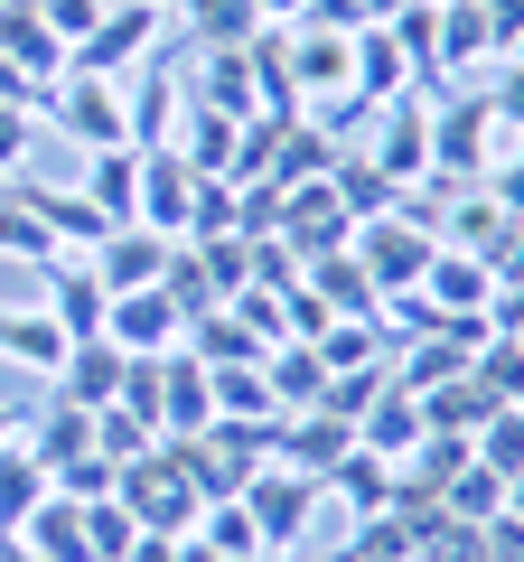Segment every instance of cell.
I'll use <instances>...</instances> for the list:
<instances>
[{
	"instance_id": "25",
	"label": "cell",
	"mask_w": 524,
	"mask_h": 562,
	"mask_svg": "<svg viewBox=\"0 0 524 562\" xmlns=\"http://www.w3.org/2000/svg\"><path fill=\"white\" fill-rule=\"evenodd\" d=\"M394 479H403L394 460H375V450H346V460L319 479V497H346V516H394Z\"/></svg>"
},
{
	"instance_id": "31",
	"label": "cell",
	"mask_w": 524,
	"mask_h": 562,
	"mask_svg": "<svg viewBox=\"0 0 524 562\" xmlns=\"http://www.w3.org/2000/svg\"><path fill=\"white\" fill-rule=\"evenodd\" d=\"M187 357L197 366H262V338L235 310H197V319H187Z\"/></svg>"
},
{
	"instance_id": "37",
	"label": "cell",
	"mask_w": 524,
	"mask_h": 562,
	"mask_svg": "<svg viewBox=\"0 0 524 562\" xmlns=\"http://www.w3.org/2000/svg\"><path fill=\"white\" fill-rule=\"evenodd\" d=\"M197 543H206L216 562H262V535H253V516H243V497H216V506H206V516H197Z\"/></svg>"
},
{
	"instance_id": "43",
	"label": "cell",
	"mask_w": 524,
	"mask_h": 562,
	"mask_svg": "<svg viewBox=\"0 0 524 562\" xmlns=\"http://www.w3.org/2000/svg\"><path fill=\"white\" fill-rule=\"evenodd\" d=\"M468 375H478L497 403H524V338H487L478 357H468Z\"/></svg>"
},
{
	"instance_id": "52",
	"label": "cell",
	"mask_w": 524,
	"mask_h": 562,
	"mask_svg": "<svg viewBox=\"0 0 524 562\" xmlns=\"http://www.w3.org/2000/svg\"><path fill=\"white\" fill-rule=\"evenodd\" d=\"M0 103H29V113H38V103H47V85L29 76V66H10V57H0Z\"/></svg>"
},
{
	"instance_id": "20",
	"label": "cell",
	"mask_w": 524,
	"mask_h": 562,
	"mask_svg": "<svg viewBox=\"0 0 524 562\" xmlns=\"http://www.w3.org/2000/svg\"><path fill=\"white\" fill-rule=\"evenodd\" d=\"M122 366H132V357H122L113 338H76V347H66V366H57V394L84 403V413H103V403L122 394Z\"/></svg>"
},
{
	"instance_id": "54",
	"label": "cell",
	"mask_w": 524,
	"mask_h": 562,
	"mask_svg": "<svg viewBox=\"0 0 524 562\" xmlns=\"http://www.w3.org/2000/svg\"><path fill=\"white\" fill-rule=\"evenodd\" d=\"M309 10H319V0H253V20H262V29H300Z\"/></svg>"
},
{
	"instance_id": "39",
	"label": "cell",
	"mask_w": 524,
	"mask_h": 562,
	"mask_svg": "<svg viewBox=\"0 0 524 562\" xmlns=\"http://www.w3.org/2000/svg\"><path fill=\"white\" fill-rule=\"evenodd\" d=\"M468 450H478V469H497V479H515L524 469V403H497V413L468 431Z\"/></svg>"
},
{
	"instance_id": "8",
	"label": "cell",
	"mask_w": 524,
	"mask_h": 562,
	"mask_svg": "<svg viewBox=\"0 0 524 562\" xmlns=\"http://www.w3.org/2000/svg\"><path fill=\"white\" fill-rule=\"evenodd\" d=\"M103 338H113L122 357H169V347H187V310L169 301L160 281H150V291H113V310H103Z\"/></svg>"
},
{
	"instance_id": "16",
	"label": "cell",
	"mask_w": 524,
	"mask_h": 562,
	"mask_svg": "<svg viewBox=\"0 0 524 562\" xmlns=\"http://www.w3.org/2000/svg\"><path fill=\"white\" fill-rule=\"evenodd\" d=\"M206 422H216V384H206V366L187 357V347H169L160 357V441L206 431Z\"/></svg>"
},
{
	"instance_id": "10",
	"label": "cell",
	"mask_w": 524,
	"mask_h": 562,
	"mask_svg": "<svg viewBox=\"0 0 524 562\" xmlns=\"http://www.w3.org/2000/svg\"><path fill=\"white\" fill-rule=\"evenodd\" d=\"M179 76H187V103H206V113H225V122L262 113V85H253V57H243V47H197Z\"/></svg>"
},
{
	"instance_id": "53",
	"label": "cell",
	"mask_w": 524,
	"mask_h": 562,
	"mask_svg": "<svg viewBox=\"0 0 524 562\" xmlns=\"http://www.w3.org/2000/svg\"><path fill=\"white\" fill-rule=\"evenodd\" d=\"M487 562H524V525L515 516H487Z\"/></svg>"
},
{
	"instance_id": "60",
	"label": "cell",
	"mask_w": 524,
	"mask_h": 562,
	"mask_svg": "<svg viewBox=\"0 0 524 562\" xmlns=\"http://www.w3.org/2000/svg\"><path fill=\"white\" fill-rule=\"evenodd\" d=\"M431 10H449V0H431Z\"/></svg>"
},
{
	"instance_id": "26",
	"label": "cell",
	"mask_w": 524,
	"mask_h": 562,
	"mask_svg": "<svg viewBox=\"0 0 524 562\" xmlns=\"http://www.w3.org/2000/svg\"><path fill=\"white\" fill-rule=\"evenodd\" d=\"M300 281L319 291L328 310H338V319H384V291L365 281V262H356V254H319V262H300Z\"/></svg>"
},
{
	"instance_id": "18",
	"label": "cell",
	"mask_w": 524,
	"mask_h": 562,
	"mask_svg": "<svg viewBox=\"0 0 524 562\" xmlns=\"http://www.w3.org/2000/svg\"><path fill=\"white\" fill-rule=\"evenodd\" d=\"M262 384H272V413H319L328 403V357L282 338V347H262Z\"/></svg>"
},
{
	"instance_id": "46",
	"label": "cell",
	"mask_w": 524,
	"mask_h": 562,
	"mask_svg": "<svg viewBox=\"0 0 524 562\" xmlns=\"http://www.w3.org/2000/svg\"><path fill=\"white\" fill-rule=\"evenodd\" d=\"M478 94L497 103V122H505V140H524V57H497V76H487Z\"/></svg>"
},
{
	"instance_id": "45",
	"label": "cell",
	"mask_w": 524,
	"mask_h": 562,
	"mask_svg": "<svg viewBox=\"0 0 524 562\" xmlns=\"http://www.w3.org/2000/svg\"><path fill=\"white\" fill-rule=\"evenodd\" d=\"M328 328H338V310H328L319 291H309V281H291V291H282V338H300V347H319Z\"/></svg>"
},
{
	"instance_id": "17",
	"label": "cell",
	"mask_w": 524,
	"mask_h": 562,
	"mask_svg": "<svg viewBox=\"0 0 524 562\" xmlns=\"http://www.w3.org/2000/svg\"><path fill=\"white\" fill-rule=\"evenodd\" d=\"M356 450H375V460H394V469H403L412 450H422V394L384 384V394L356 413Z\"/></svg>"
},
{
	"instance_id": "56",
	"label": "cell",
	"mask_w": 524,
	"mask_h": 562,
	"mask_svg": "<svg viewBox=\"0 0 524 562\" xmlns=\"http://www.w3.org/2000/svg\"><path fill=\"white\" fill-rule=\"evenodd\" d=\"M505 516L524 525V469H515V479H505Z\"/></svg>"
},
{
	"instance_id": "55",
	"label": "cell",
	"mask_w": 524,
	"mask_h": 562,
	"mask_svg": "<svg viewBox=\"0 0 524 562\" xmlns=\"http://www.w3.org/2000/svg\"><path fill=\"white\" fill-rule=\"evenodd\" d=\"M487 272H497V281H524V225L497 244V254H487Z\"/></svg>"
},
{
	"instance_id": "47",
	"label": "cell",
	"mask_w": 524,
	"mask_h": 562,
	"mask_svg": "<svg viewBox=\"0 0 524 562\" xmlns=\"http://www.w3.org/2000/svg\"><path fill=\"white\" fill-rule=\"evenodd\" d=\"M243 254H253V291H291L300 281V254L282 235H243Z\"/></svg>"
},
{
	"instance_id": "5",
	"label": "cell",
	"mask_w": 524,
	"mask_h": 562,
	"mask_svg": "<svg viewBox=\"0 0 524 562\" xmlns=\"http://www.w3.org/2000/svg\"><path fill=\"white\" fill-rule=\"evenodd\" d=\"M291 94H300V113L356 94V29H338V20H300L291 29Z\"/></svg>"
},
{
	"instance_id": "9",
	"label": "cell",
	"mask_w": 524,
	"mask_h": 562,
	"mask_svg": "<svg viewBox=\"0 0 524 562\" xmlns=\"http://www.w3.org/2000/svg\"><path fill=\"white\" fill-rule=\"evenodd\" d=\"M122 94H132V150H169V140H179V122H187V76H179L169 57H141Z\"/></svg>"
},
{
	"instance_id": "4",
	"label": "cell",
	"mask_w": 524,
	"mask_h": 562,
	"mask_svg": "<svg viewBox=\"0 0 524 562\" xmlns=\"http://www.w3.org/2000/svg\"><path fill=\"white\" fill-rule=\"evenodd\" d=\"M160 20L169 10H150V0H113V10L66 47V66H76V76H132L141 57H160Z\"/></svg>"
},
{
	"instance_id": "29",
	"label": "cell",
	"mask_w": 524,
	"mask_h": 562,
	"mask_svg": "<svg viewBox=\"0 0 524 562\" xmlns=\"http://www.w3.org/2000/svg\"><path fill=\"white\" fill-rule=\"evenodd\" d=\"M235 140H243V122H225V113H206V103H187V122H179V140H169V150H179L197 179H225V169H235Z\"/></svg>"
},
{
	"instance_id": "13",
	"label": "cell",
	"mask_w": 524,
	"mask_h": 562,
	"mask_svg": "<svg viewBox=\"0 0 524 562\" xmlns=\"http://www.w3.org/2000/svg\"><path fill=\"white\" fill-rule=\"evenodd\" d=\"M346 450H356V431H346L338 413H282V422H272V460L300 469V479H328Z\"/></svg>"
},
{
	"instance_id": "27",
	"label": "cell",
	"mask_w": 524,
	"mask_h": 562,
	"mask_svg": "<svg viewBox=\"0 0 524 562\" xmlns=\"http://www.w3.org/2000/svg\"><path fill=\"white\" fill-rule=\"evenodd\" d=\"M412 291H422L431 310H487V301H497V272H487L478 254H449V244H441V254H431V272L412 281Z\"/></svg>"
},
{
	"instance_id": "50",
	"label": "cell",
	"mask_w": 524,
	"mask_h": 562,
	"mask_svg": "<svg viewBox=\"0 0 524 562\" xmlns=\"http://www.w3.org/2000/svg\"><path fill=\"white\" fill-rule=\"evenodd\" d=\"M132 562H216V553H206L197 535H141V543H132Z\"/></svg>"
},
{
	"instance_id": "6",
	"label": "cell",
	"mask_w": 524,
	"mask_h": 562,
	"mask_svg": "<svg viewBox=\"0 0 524 562\" xmlns=\"http://www.w3.org/2000/svg\"><path fill=\"white\" fill-rule=\"evenodd\" d=\"M235 497H243V516H253L262 553H282V543H300V525L319 516V479H300V469H282V460H262L253 479L235 487Z\"/></svg>"
},
{
	"instance_id": "57",
	"label": "cell",
	"mask_w": 524,
	"mask_h": 562,
	"mask_svg": "<svg viewBox=\"0 0 524 562\" xmlns=\"http://www.w3.org/2000/svg\"><path fill=\"white\" fill-rule=\"evenodd\" d=\"M0 562H38V553H29V543H20V535H0Z\"/></svg>"
},
{
	"instance_id": "24",
	"label": "cell",
	"mask_w": 524,
	"mask_h": 562,
	"mask_svg": "<svg viewBox=\"0 0 524 562\" xmlns=\"http://www.w3.org/2000/svg\"><path fill=\"white\" fill-rule=\"evenodd\" d=\"M505 235H515V216H505L487 188H459V198L441 206V244H449V254H478V262H487Z\"/></svg>"
},
{
	"instance_id": "38",
	"label": "cell",
	"mask_w": 524,
	"mask_h": 562,
	"mask_svg": "<svg viewBox=\"0 0 524 562\" xmlns=\"http://www.w3.org/2000/svg\"><path fill=\"white\" fill-rule=\"evenodd\" d=\"M76 516H84V562H132L141 525H132V506H122V497H94V506H76Z\"/></svg>"
},
{
	"instance_id": "12",
	"label": "cell",
	"mask_w": 524,
	"mask_h": 562,
	"mask_svg": "<svg viewBox=\"0 0 524 562\" xmlns=\"http://www.w3.org/2000/svg\"><path fill=\"white\" fill-rule=\"evenodd\" d=\"M38 310L66 328V338H103V310H113V291L94 281V262H38Z\"/></svg>"
},
{
	"instance_id": "44",
	"label": "cell",
	"mask_w": 524,
	"mask_h": 562,
	"mask_svg": "<svg viewBox=\"0 0 524 562\" xmlns=\"http://www.w3.org/2000/svg\"><path fill=\"white\" fill-rule=\"evenodd\" d=\"M38 132H47V122L29 113V103H0V188L29 179V150H38Z\"/></svg>"
},
{
	"instance_id": "34",
	"label": "cell",
	"mask_w": 524,
	"mask_h": 562,
	"mask_svg": "<svg viewBox=\"0 0 524 562\" xmlns=\"http://www.w3.org/2000/svg\"><path fill=\"white\" fill-rule=\"evenodd\" d=\"M487 413H497V394H487L478 375H449V384L422 394V431H478Z\"/></svg>"
},
{
	"instance_id": "15",
	"label": "cell",
	"mask_w": 524,
	"mask_h": 562,
	"mask_svg": "<svg viewBox=\"0 0 524 562\" xmlns=\"http://www.w3.org/2000/svg\"><path fill=\"white\" fill-rule=\"evenodd\" d=\"M84 262H94L103 291H150V281L169 272V235H150V225H113Z\"/></svg>"
},
{
	"instance_id": "2",
	"label": "cell",
	"mask_w": 524,
	"mask_h": 562,
	"mask_svg": "<svg viewBox=\"0 0 524 562\" xmlns=\"http://www.w3.org/2000/svg\"><path fill=\"white\" fill-rule=\"evenodd\" d=\"M113 497L132 506V525L141 535H197V516H206V497H197V479L179 469V450H141V460H122V479H113Z\"/></svg>"
},
{
	"instance_id": "59",
	"label": "cell",
	"mask_w": 524,
	"mask_h": 562,
	"mask_svg": "<svg viewBox=\"0 0 524 562\" xmlns=\"http://www.w3.org/2000/svg\"><path fill=\"white\" fill-rule=\"evenodd\" d=\"M0 441H20V413H10V403H0Z\"/></svg>"
},
{
	"instance_id": "48",
	"label": "cell",
	"mask_w": 524,
	"mask_h": 562,
	"mask_svg": "<svg viewBox=\"0 0 524 562\" xmlns=\"http://www.w3.org/2000/svg\"><path fill=\"white\" fill-rule=\"evenodd\" d=\"M478 188H487V198H497V206H505V216H515V225H524V140H505L497 160H487V179H478Z\"/></svg>"
},
{
	"instance_id": "58",
	"label": "cell",
	"mask_w": 524,
	"mask_h": 562,
	"mask_svg": "<svg viewBox=\"0 0 524 562\" xmlns=\"http://www.w3.org/2000/svg\"><path fill=\"white\" fill-rule=\"evenodd\" d=\"M262 562H319V553H300V543H282V553H262Z\"/></svg>"
},
{
	"instance_id": "11",
	"label": "cell",
	"mask_w": 524,
	"mask_h": 562,
	"mask_svg": "<svg viewBox=\"0 0 524 562\" xmlns=\"http://www.w3.org/2000/svg\"><path fill=\"white\" fill-rule=\"evenodd\" d=\"M478 66H497V38H487L478 0H449L441 20H431V66H422V85H431V94H449V76H478Z\"/></svg>"
},
{
	"instance_id": "7",
	"label": "cell",
	"mask_w": 524,
	"mask_h": 562,
	"mask_svg": "<svg viewBox=\"0 0 524 562\" xmlns=\"http://www.w3.org/2000/svg\"><path fill=\"white\" fill-rule=\"evenodd\" d=\"M346 254H356V262H365V281L394 301V291H412V281L431 272V254H441V244H431L412 216H394V206H384V216H365V225H356V244H346Z\"/></svg>"
},
{
	"instance_id": "30",
	"label": "cell",
	"mask_w": 524,
	"mask_h": 562,
	"mask_svg": "<svg viewBox=\"0 0 524 562\" xmlns=\"http://www.w3.org/2000/svg\"><path fill=\"white\" fill-rule=\"evenodd\" d=\"M338 169V140L319 132V122H282V150H272V188H309V179H328Z\"/></svg>"
},
{
	"instance_id": "32",
	"label": "cell",
	"mask_w": 524,
	"mask_h": 562,
	"mask_svg": "<svg viewBox=\"0 0 524 562\" xmlns=\"http://www.w3.org/2000/svg\"><path fill=\"white\" fill-rule=\"evenodd\" d=\"M47 506V469L29 460V441H0V535H20Z\"/></svg>"
},
{
	"instance_id": "22",
	"label": "cell",
	"mask_w": 524,
	"mask_h": 562,
	"mask_svg": "<svg viewBox=\"0 0 524 562\" xmlns=\"http://www.w3.org/2000/svg\"><path fill=\"white\" fill-rule=\"evenodd\" d=\"M20 441H29V460H38V469H66L76 450H94V413L66 403V394H47L38 422H20Z\"/></svg>"
},
{
	"instance_id": "19",
	"label": "cell",
	"mask_w": 524,
	"mask_h": 562,
	"mask_svg": "<svg viewBox=\"0 0 524 562\" xmlns=\"http://www.w3.org/2000/svg\"><path fill=\"white\" fill-rule=\"evenodd\" d=\"M84 160H94V169H84V188H76V198L94 206L103 225H132V206H141V150L122 140V150H84Z\"/></svg>"
},
{
	"instance_id": "3",
	"label": "cell",
	"mask_w": 524,
	"mask_h": 562,
	"mask_svg": "<svg viewBox=\"0 0 524 562\" xmlns=\"http://www.w3.org/2000/svg\"><path fill=\"white\" fill-rule=\"evenodd\" d=\"M38 122L66 132L76 150H122V140H132V94H122V76H76V66H66V76L47 85Z\"/></svg>"
},
{
	"instance_id": "33",
	"label": "cell",
	"mask_w": 524,
	"mask_h": 562,
	"mask_svg": "<svg viewBox=\"0 0 524 562\" xmlns=\"http://www.w3.org/2000/svg\"><path fill=\"white\" fill-rule=\"evenodd\" d=\"M169 10H179V29H187V38H197V47H243V38H253V0H169Z\"/></svg>"
},
{
	"instance_id": "35",
	"label": "cell",
	"mask_w": 524,
	"mask_h": 562,
	"mask_svg": "<svg viewBox=\"0 0 524 562\" xmlns=\"http://www.w3.org/2000/svg\"><path fill=\"white\" fill-rule=\"evenodd\" d=\"M20 543H29L38 562H84V516H76L66 497H57V487H47V506H38V516L20 525Z\"/></svg>"
},
{
	"instance_id": "1",
	"label": "cell",
	"mask_w": 524,
	"mask_h": 562,
	"mask_svg": "<svg viewBox=\"0 0 524 562\" xmlns=\"http://www.w3.org/2000/svg\"><path fill=\"white\" fill-rule=\"evenodd\" d=\"M497 150H505V122L487 94H431V179L478 188Z\"/></svg>"
},
{
	"instance_id": "49",
	"label": "cell",
	"mask_w": 524,
	"mask_h": 562,
	"mask_svg": "<svg viewBox=\"0 0 524 562\" xmlns=\"http://www.w3.org/2000/svg\"><path fill=\"white\" fill-rule=\"evenodd\" d=\"M29 10H38V20H47V29H57V38H66V47H76V38H84V29H94V20H103V10H113V0H29Z\"/></svg>"
},
{
	"instance_id": "23",
	"label": "cell",
	"mask_w": 524,
	"mask_h": 562,
	"mask_svg": "<svg viewBox=\"0 0 524 562\" xmlns=\"http://www.w3.org/2000/svg\"><path fill=\"white\" fill-rule=\"evenodd\" d=\"M412 85H422V76H412V57L394 47V29H356V103H365V113H384V103L412 94Z\"/></svg>"
},
{
	"instance_id": "36",
	"label": "cell",
	"mask_w": 524,
	"mask_h": 562,
	"mask_svg": "<svg viewBox=\"0 0 524 562\" xmlns=\"http://www.w3.org/2000/svg\"><path fill=\"white\" fill-rule=\"evenodd\" d=\"M206 384H216V422H282L262 366H206Z\"/></svg>"
},
{
	"instance_id": "42",
	"label": "cell",
	"mask_w": 524,
	"mask_h": 562,
	"mask_svg": "<svg viewBox=\"0 0 524 562\" xmlns=\"http://www.w3.org/2000/svg\"><path fill=\"white\" fill-rule=\"evenodd\" d=\"M338 562H412V525L403 516H356V535H346Z\"/></svg>"
},
{
	"instance_id": "51",
	"label": "cell",
	"mask_w": 524,
	"mask_h": 562,
	"mask_svg": "<svg viewBox=\"0 0 524 562\" xmlns=\"http://www.w3.org/2000/svg\"><path fill=\"white\" fill-rule=\"evenodd\" d=\"M478 20H487V38H497V57H515V38H524V0H478Z\"/></svg>"
},
{
	"instance_id": "28",
	"label": "cell",
	"mask_w": 524,
	"mask_h": 562,
	"mask_svg": "<svg viewBox=\"0 0 524 562\" xmlns=\"http://www.w3.org/2000/svg\"><path fill=\"white\" fill-rule=\"evenodd\" d=\"M66 347H76V338H66L47 310H0V357H10V366H29V375H57Z\"/></svg>"
},
{
	"instance_id": "14",
	"label": "cell",
	"mask_w": 524,
	"mask_h": 562,
	"mask_svg": "<svg viewBox=\"0 0 524 562\" xmlns=\"http://www.w3.org/2000/svg\"><path fill=\"white\" fill-rule=\"evenodd\" d=\"M187 198H197V169H187L179 150H141V206H132V225H150V235L179 244L187 235Z\"/></svg>"
},
{
	"instance_id": "41",
	"label": "cell",
	"mask_w": 524,
	"mask_h": 562,
	"mask_svg": "<svg viewBox=\"0 0 524 562\" xmlns=\"http://www.w3.org/2000/svg\"><path fill=\"white\" fill-rule=\"evenodd\" d=\"M441 516H468V525H487V516H505V479H497V469H478V460H468L459 479L441 487Z\"/></svg>"
},
{
	"instance_id": "40",
	"label": "cell",
	"mask_w": 524,
	"mask_h": 562,
	"mask_svg": "<svg viewBox=\"0 0 524 562\" xmlns=\"http://www.w3.org/2000/svg\"><path fill=\"white\" fill-rule=\"evenodd\" d=\"M94 450L122 469V460H141V450H160V422H141L132 403H103L94 413Z\"/></svg>"
},
{
	"instance_id": "21",
	"label": "cell",
	"mask_w": 524,
	"mask_h": 562,
	"mask_svg": "<svg viewBox=\"0 0 524 562\" xmlns=\"http://www.w3.org/2000/svg\"><path fill=\"white\" fill-rule=\"evenodd\" d=\"M0 57L29 66L38 85H57V76H66V38L38 20V10H29V0H0Z\"/></svg>"
}]
</instances>
